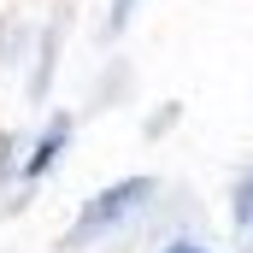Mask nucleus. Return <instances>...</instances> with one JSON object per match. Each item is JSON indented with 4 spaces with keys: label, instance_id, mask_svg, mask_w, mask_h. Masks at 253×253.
Segmentation results:
<instances>
[{
    "label": "nucleus",
    "instance_id": "nucleus-1",
    "mask_svg": "<svg viewBox=\"0 0 253 253\" xmlns=\"http://www.w3.org/2000/svg\"><path fill=\"white\" fill-rule=\"evenodd\" d=\"M147 194H153V183H147V177H135V183H118V189H106L100 200H94V206H88V218H83V224L71 230V248H83V242L106 236L112 224H124V218L135 212V206H141V200H147Z\"/></svg>",
    "mask_w": 253,
    "mask_h": 253
},
{
    "label": "nucleus",
    "instance_id": "nucleus-2",
    "mask_svg": "<svg viewBox=\"0 0 253 253\" xmlns=\"http://www.w3.org/2000/svg\"><path fill=\"white\" fill-rule=\"evenodd\" d=\"M236 212H242V224L253 230V171L242 177V189H236Z\"/></svg>",
    "mask_w": 253,
    "mask_h": 253
},
{
    "label": "nucleus",
    "instance_id": "nucleus-3",
    "mask_svg": "<svg viewBox=\"0 0 253 253\" xmlns=\"http://www.w3.org/2000/svg\"><path fill=\"white\" fill-rule=\"evenodd\" d=\"M171 253H206V248H171Z\"/></svg>",
    "mask_w": 253,
    "mask_h": 253
}]
</instances>
